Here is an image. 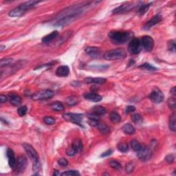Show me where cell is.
<instances>
[{
    "instance_id": "1",
    "label": "cell",
    "mask_w": 176,
    "mask_h": 176,
    "mask_svg": "<svg viewBox=\"0 0 176 176\" xmlns=\"http://www.w3.org/2000/svg\"><path fill=\"white\" fill-rule=\"evenodd\" d=\"M129 32L124 31H112L109 33V37L114 43L122 44L130 39Z\"/></svg>"
},
{
    "instance_id": "2",
    "label": "cell",
    "mask_w": 176,
    "mask_h": 176,
    "mask_svg": "<svg viewBox=\"0 0 176 176\" xmlns=\"http://www.w3.org/2000/svg\"><path fill=\"white\" fill-rule=\"evenodd\" d=\"M127 56V53L123 49H114L106 52L103 55L105 60L114 61L124 59Z\"/></svg>"
},
{
    "instance_id": "3",
    "label": "cell",
    "mask_w": 176,
    "mask_h": 176,
    "mask_svg": "<svg viewBox=\"0 0 176 176\" xmlns=\"http://www.w3.org/2000/svg\"><path fill=\"white\" fill-rule=\"evenodd\" d=\"M54 95V92L50 90H41L32 96V99L35 100H47L52 98Z\"/></svg>"
},
{
    "instance_id": "4",
    "label": "cell",
    "mask_w": 176,
    "mask_h": 176,
    "mask_svg": "<svg viewBox=\"0 0 176 176\" xmlns=\"http://www.w3.org/2000/svg\"><path fill=\"white\" fill-rule=\"evenodd\" d=\"M142 44L141 40L137 38L133 39L128 46V50L131 54H138L141 52Z\"/></svg>"
},
{
    "instance_id": "5",
    "label": "cell",
    "mask_w": 176,
    "mask_h": 176,
    "mask_svg": "<svg viewBox=\"0 0 176 176\" xmlns=\"http://www.w3.org/2000/svg\"><path fill=\"white\" fill-rule=\"evenodd\" d=\"M63 117H64V118L66 120L78 124V125L82 127L81 124L82 118H83V115L82 114H74V113H66V114H63Z\"/></svg>"
},
{
    "instance_id": "6",
    "label": "cell",
    "mask_w": 176,
    "mask_h": 176,
    "mask_svg": "<svg viewBox=\"0 0 176 176\" xmlns=\"http://www.w3.org/2000/svg\"><path fill=\"white\" fill-rule=\"evenodd\" d=\"M152 152L149 148L146 146H142L141 148L137 151V156L140 160L147 161L151 158Z\"/></svg>"
},
{
    "instance_id": "7",
    "label": "cell",
    "mask_w": 176,
    "mask_h": 176,
    "mask_svg": "<svg viewBox=\"0 0 176 176\" xmlns=\"http://www.w3.org/2000/svg\"><path fill=\"white\" fill-rule=\"evenodd\" d=\"M142 46L147 52H151L154 46V41L150 36H143L141 40Z\"/></svg>"
},
{
    "instance_id": "8",
    "label": "cell",
    "mask_w": 176,
    "mask_h": 176,
    "mask_svg": "<svg viewBox=\"0 0 176 176\" xmlns=\"http://www.w3.org/2000/svg\"><path fill=\"white\" fill-rule=\"evenodd\" d=\"M27 165L26 158L23 155H20L17 158L16 165L15 167V171L17 173H21L24 171Z\"/></svg>"
},
{
    "instance_id": "9",
    "label": "cell",
    "mask_w": 176,
    "mask_h": 176,
    "mask_svg": "<svg viewBox=\"0 0 176 176\" xmlns=\"http://www.w3.org/2000/svg\"><path fill=\"white\" fill-rule=\"evenodd\" d=\"M23 148H24L25 151H26L27 154L28 155V156L32 159L33 161L35 160H39V156L37 151L35 149V148L30 145L28 143H24L23 145Z\"/></svg>"
},
{
    "instance_id": "10",
    "label": "cell",
    "mask_w": 176,
    "mask_h": 176,
    "mask_svg": "<svg viewBox=\"0 0 176 176\" xmlns=\"http://www.w3.org/2000/svg\"><path fill=\"white\" fill-rule=\"evenodd\" d=\"M149 98L155 103H160L164 100V94L161 90L158 88H155L150 94Z\"/></svg>"
},
{
    "instance_id": "11",
    "label": "cell",
    "mask_w": 176,
    "mask_h": 176,
    "mask_svg": "<svg viewBox=\"0 0 176 176\" xmlns=\"http://www.w3.org/2000/svg\"><path fill=\"white\" fill-rule=\"evenodd\" d=\"M135 5L133 3H125V4L120 5L118 7L113 10L112 13L114 14H119V13H124L126 12L130 11L131 9H133L135 7Z\"/></svg>"
},
{
    "instance_id": "12",
    "label": "cell",
    "mask_w": 176,
    "mask_h": 176,
    "mask_svg": "<svg viewBox=\"0 0 176 176\" xmlns=\"http://www.w3.org/2000/svg\"><path fill=\"white\" fill-rule=\"evenodd\" d=\"M6 155L8 159V165H9L11 168H15V165H16V158H15V155L14 151L13 149L8 148L6 151Z\"/></svg>"
},
{
    "instance_id": "13",
    "label": "cell",
    "mask_w": 176,
    "mask_h": 176,
    "mask_svg": "<svg viewBox=\"0 0 176 176\" xmlns=\"http://www.w3.org/2000/svg\"><path fill=\"white\" fill-rule=\"evenodd\" d=\"M70 73V68L68 66H61L56 69V74L59 77H66Z\"/></svg>"
},
{
    "instance_id": "14",
    "label": "cell",
    "mask_w": 176,
    "mask_h": 176,
    "mask_svg": "<svg viewBox=\"0 0 176 176\" xmlns=\"http://www.w3.org/2000/svg\"><path fill=\"white\" fill-rule=\"evenodd\" d=\"M85 51L89 56L92 58L98 57L100 54V49L97 47H87Z\"/></svg>"
},
{
    "instance_id": "15",
    "label": "cell",
    "mask_w": 176,
    "mask_h": 176,
    "mask_svg": "<svg viewBox=\"0 0 176 176\" xmlns=\"http://www.w3.org/2000/svg\"><path fill=\"white\" fill-rule=\"evenodd\" d=\"M26 12L23 11L19 6L18 7L13 8L8 13V15L11 17H20L22 15H23Z\"/></svg>"
},
{
    "instance_id": "16",
    "label": "cell",
    "mask_w": 176,
    "mask_h": 176,
    "mask_svg": "<svg viewBox=\"0 0 176 176\" xmlns=\"http://www.w3.org/2000/svg\"><path fill=\"white\" fill-rule=\"evenodd\" d=\"M162 15H156L151 19V20H149L147 23H146L145 25V28L147 29L150 28L151 27L153 26V25L158 24L159 22L162 21Z\"/></svg>"
},
{
    "instance_id": "17",
    "label": "cell",
    "mask_w": 176,
    "mask_h": 176,
    "mask_svg": "<svg viewBox=\"0 0 176 176\" xmlns=\"http://www.w3.org/2000/svg\"><path fill=\"white\" fill-rule=\"evenodd\" d=\"M84 98L86 100L92 102H100L102 100V96L96 93H87L84 95Z\"/></svg>"
},
{
    "instance_id": "18",
    "label": "cell",
    "mask_w": 176,
    "mask_h": 176,
    "mask_svg": "<svg viewBox=\"0 0 176 176\" xmlns=\"http://www.w3.org/2000/svg\"><path fill=\"white\" fill-rule=\"evenodd\" d=\"M39 1H25V2L23 3V4H20L19 6L21 7L23 11L27 12L29 11L31 8H34L37 4H39Z\"/></svg>"
},
{
    "instance_id": "19",
    "label": "cell",
    "mask_w": 176,
    "mask_h": 176,
    "mask_svg": "<svg viewBox=\"0 0 176 176\" xmlns=\"http://www.w3.org/2000/svg\"><path fill=\"white\" fill-rule=\"evenodd\" d=\"M9 100L11 105L14 106H19L21 103V98L17 94H12L9 95Z\"/></svg>"
},
{
    "instance_id": "20",
    "label": "cell",
    "mask_w": 176,
    "mask_h": 176,
    "mask_svg": "<svg viewBox=\"0 0 176 176\" xmlns=\"http://www.w3.org/2000/svg\"><path fill=\"white\" fill-rule=\"evenodd\" d=\"M122 130L124 134L127 135H133L135 134V132H136V129H135V128L133 127V125H131V124L129 123L124 124V125L122 126Z\"/></svg>"
},
{
    "instance_id": "21",
    "label": "cell",
    "mask_w": 176,
    "mask_h": 176,
    "mask_svg": "<svg viewBox=\"0 0 176 176\" xmlns=\"http://www.w3.org/2000/svg\"><path fill=\"white\" fill-rule=\"evenodd\" d=\"M72 147L74 149L76 153H79L83 149V143L80 139H75L72 145Z\"/></svg>"
},
{
    "instance_id": "22",
    "label": "cell",
    "mask_w": 176,
    "mask_h": 176,
    "mask_svg": "<svg viewBox=\"0 0 176 176\" xmlns=\"http://www.w3.org/2000/svg\"><path fill=\"white\" fill-rule=\"evenodd\" d=\"M175 113L173 112L169 116V129L172 131L175 132L176 129V124H175Z\"/></svg>"
},
{
    "instance_id": "23",
    "label": "cell",
    "mask_w": 176,
    "mask_h": 176,
    "mask_svg": "<svg viewBox=\"0 0 176 176\" xmlns=\"http://www.w3.org/2000/svg\"><path fill=\"white\" fill-rule=\"evenodd\" d=\"M85 82L87 83H94V84H102L105 83L106 79L103 78H91L88 77L85 78Z\"/></svg>"
},
{
    "instance_id": "24",
    "label": "cell",
    "mask_w": 176,
    "mask_h": 176,
    "mask_svg": "<svg viewBox=\"0 0 176 176\" xmlns=\"http://www.w3.org/2000/svg\"><path fill=\"white\" fill-rule=\"evenodd\" d=\"M51 109L53 111H55V112H61V111L64 110V105L62 102L59 101H56L52 102L50 105Z\"/></svg>"
},
{
    "instance_id": "25",
    "label": "cell",
    "mask_w": 176,
    "mask_h": 176,
    "mask_svg": "<svg viewBox=\"0 0 176 176\" xmlns=\"http://www.w3.org/2000/svg\"><path fill=\"white\" fill-rule=\"evenodd\" d=\"M58 35H59L58 31H56H56H53L51 32V33H50L48 35L45 36V37L42 39V42L48 43L50 41H52L53 39H55L58 36Z\"/></svg>"
},
{
    "instance_id": "26",
    "label": "cell",
    "mask_w": 176,
    "mask_h": 176,
    "mask_svg": "<svg viewBox=\"0 0 176 176\" xmlns=\"http://www.w3.org/2000/svg\"><path fill=\"white\" fill-rule=\"evenodd\" d=\"M92 113L96 114V115L100 116L105 114L106 109L105 107H102V106H95L92 108Z\"/></svg>"
},
{
    "instance_id": "27",
    "label": "cell",
    "mask_w": 176,
    "mask_h": 176,
    "mask_svg": "<svg viewBox=\"0 0 176 176\" xmlns=\"http://www.w3.org/2000/svg\"><path fill=\"white\" fill-rule=\"evenodd\" d=\"M109 118L110 120H112V122L114 123H119L121 120V118L120 115L116 112H112L109 115Z\"/></svg>"
},
{
    "instance_id": "28",
    "label": "cell",
    "mask_w": 176,
    "mask_h": 176,
    "mask_svg": "<svg viewBox=\"0 0 176 176\" xmlns=\"http://www.w3.org/2000/svg\"><path fill=\"white\" fill-rule=\"evenodd\" d=\"M98 130L103 134H107L110 132V128H109L107 124L103 123H98Z\"/></svg>"
},
{
    "instance_id": "29",
    "label": "cell",
    "mask_w": 176,
    "mask_h": 176,
    "mask_svg": "<svg viewBox=\"0 0 176 176\" xmlns=\"http://www.w3.org/2000/svg\"><path fill=\"white\" fill-rule=\"evenodd\" d=\"M66 103L68 106H74L78 103V98L74 96H71L66 99Z\"/></svg>"
},
{
    "instance_id": "30",
    "label": "cell",
    "mask_w": 176,
    "mask_h": 176,
    "mask_svg": "<svg viewBox=\"0 0 176 176\" xmlns=\"http://www.w3.org/2000/svg\"><path fill=\"white\" fill-rule=\"evenodd\" d=\"M130 145L131 149H132L134 151H138L142 147L141 143L138 141H136V140H132V141H131Z\"/></svg>"
},
{
    "instance_id": "31",
    "label": "cell",
    "mask_w": 176,
    "mask_h": 176,
    "mask_svg": "<svg viewBox=\"0 0 176 176\" xmlns=\"http://www.w3.org/2000/svg\"><path fill=\"white\" fill-rule=\"evenodd\" d=\"M109 167H112V169H116V170L120 171L122 169V165H120V163H119L118 162L116 161V160H111L109 162Z\"/></svg>"
},
{
    "instance_id": "32",
    "label": "cell",
    "mask_w": 176,
    "mask_h": 176,
    "mask_svg": "<svg viewBox=\"0 0 176 176\" xmlns=\"http://www.w3.org/2000/svg\"><path fill=\"white\" fill-rule=\"evenodd\" d=\"M131 120H132L133 122L136 124H141L143 122V117L140 115V114H134V115L131 116Z\"/></svg>"
},
{
    "instance_id": "33",
    "label": "cell",
    "mask_w": 176,
    "mask_h": 176,
    "mask_svg": "<svg viewBox=\"0 0 176 176\" xmlns=\"http://www.w3.org/2000/svg\"><path fill=\"white\" fill-rule=\"evenodd\" d=\"M118 149L122 153H126L129 150V146L126 143H120L118 145Z\"/></svg>"
},
{
    "instance_id": "34",
    "label": "cell",
    "mask_w": 176,
    "mask_h": 176,
    "mask_svg": "<svg viewBox=\"0 0 176 176\" xmlns=\"http://www.w3.org/2000/svg\"><path fill=\"white\" fill-rule=\"evenodd\" d=\"M41 169V165L39 160L33 161V164H32V171H33L34 172L38 173L39 171H40Z\"/></svg>"
},
{
    "instance_id": "35",
    "label": "cell",
    "mask_w": 176,
    "mask_h": 176,
    "mask_svg": "<svg viewBox=\"0 0 176 176\" xmlns=\"http://www.w3.org/2000/svg\"><path fill=\"white\" fill-rule=\"evenodd\" d=\"M167 104H168V106L169 108L173 109V110H175V106H176L175 97L172 96V97H171V98H169L168 99V101H167Z\"/></svg>"
},
{
    "instance_id": "36",
    "label": "cell",
    "mask_w": 176,
    "mask_h": 176,
    "mask_svg": "<svg viewBox=\"0 0 176 176\" xmlns=\"http://www.w3.org/2000/svg\"><path fill=\"white\" fill-rule=\"evenodd\" d=\"M150 5L151 4H143L142 6L140 7L139 10H138V13H139L141 15H144L145 13H147V11H148V9L150 7Z\"/></svg>"
},
{
    "instance_id": "37",
    "label": "cell",
    "mask_w": 176,
    "mask_h": 176,
    "mask_svg": "<svg viewBox=\"0 0 176 176\" xmlns=\"http://www.w3.org/2000/svg\"><path fill=\"white\" fill-rule=\"evenodd\" d=\"M43 121L46 124H48V125H52L55 123V119L51 116H46L44 118Z\"/></svg>"
},
{
    "instance_id": "38",
    "label": "cell",
    "mask_w": 176,
    "mask_h": 176,
    "mask_svg": "<svg viewBox=\"0 0 176 176\" xmlns=\"http://www.w3.org/2000/svg\"><path fill=\"white\" fill-rule=\"evenodd\" d=\"M13 61V59L11 58H6V59H3L1 60L0 62V66L1 67H4V66H8V65H10Z\"/></svg>"
},
{
    "instance_id": "39",
    "label": "cell",
    "mask_w": 176,
    "mask_h": 176,
    "mask_svg": "<svg viewBox=\"0 0 176 176\" xmlns=\"http://www.w3.org/2000/svg\"><path fill=\"white\" fill-rule=\"evenodd\" d=\"M27 112H28V108H27L26 106H21L18 109L17 113L20 116H23L26 114Z\"/></svg>"
},
{
    "instance_id": "40",
    "label": "cell",
    "mask_w": 176,
    "mask_h": 176,
    "mask_svg": "<svg viewBox=\"0 0 176 176\" xmlns=\"http://www.w3.org/2000/svg\"><path fill=\"white\" fill-rule=\"evenodd\" d=\"M61 175H72V176H76V175H79L80 173H78L77 171H74V170H70L68 171L64 172L62 173H61Z\"/></svg>"
},
{
    "instance_id": "41",
    "label": "cell",
    "mask_w": 176,
    "mask_h": 176,
    "mask_svg": "<svg viewBox=\"0 0 176 176\" xmlns=\"http://www.w3.org/2000/svg\"><path fill=\"white\" fill-rule=\"evenodd\" d=\"M140 68H143V69H145V70H149V71L156 70V68H155L154 66H151V64H145L142 65V66H140Z\"/></svg>"
},
{
    "instance_id": "42",
    "label": "cell",
    "mask_w": 176,
    "mask_h": 176,
    "mask_svg": "<svg viewBox=\"0 0 176 176\" xmlns=\"http://www.w3.org/2000/svg\"><path fill=\"white\" fill-rule=\"evenodd\" d=\"M168 50L171 52H175V42L174 40L170 41L168 43Z\"/></svg>"
},
{
    "instance_id": "43",
    "label": "cell",
    "mask_w": 176,
    "mask_h": 176,
    "mask_svg": "<svg viewBox=\"0 0 176 176\" xmlns=\"http://www.w3.org/2000/svg\"><path fill=\"white\" fill-rule=\"evenodd\" d=\"M174 160H175V157H174V155L173 154H169L168 155H167V157L165 158L166 162L168 164L173 163Z\"/></svg>"
},
{
    "instance_id": "44",
    "label": "cell",
    "mask_w": 176,
    "mask_h": 176,
    "mask_svg": "<svg viewBox=\"0 0 176 176\" xmlns=\"http://www.w3.org/2000/svg\"><path fill=\"white\" fill-rule=\"evenodd\" d=\"M88 123L92 126V127H97L99 123L98 120H96V119H92V118H89Z\"/></svg>"
},
{
    "instance_id": "45",
    "label": "cell",
    "mask_w": 176,
    "mask_h": 176,
    "mask_svg": "<svg viewBox=\"0 0 176 176\" xmlns=\"http://www.w3.org/2000/svg\"><path fill=\"white\" fill-rule=\"evenodd\" d=\"M134 165L132 162H129L128 165L126 166V172L127 173H131L134 171Z\"/></svg>"
},
{
    "instance_id": "46",
    "label": "cell",
    "mask_w": 176,
    "mask_h": 176,
    "mask_svg": "<svg viewBox=\"0 0 176 176\" xmlns=\"http://www.w3.org/2000/svg\"><path fill=\"white\" fill-rule=\"evenodd\" d=\"M59 165L61 166V167H66L68 165V160L66 158H61L59 159V161H58Z\"/></svg>"
},
{
    "instance_id": "47",
    "label": "cell",
    "mask_w": 176,
    "mask_h": 176,
    "mask_svg": "<svg viewBox=\"0 0 176 176\" xmlns=\"http://www.w3.org/2000/svg\"><path fill=\"white\" fill-rule=\"evenodd\" d=\"M136 110V107L134 106L129 105L125 108V113L126 114H129V113L134 112Z\"/></svg>"
},
{
    "instance_id": "48",
    "label": "cell",
    "mask_w": 176,
    "mask_h": 176,
    "mask_svg": "<svg viewBox=\"0 0 176 176\" xmlns=\"http://www.w3.org/2000/svg\"><path fill=\"white\" fill-rule=\"evenodd\" d=\"M66 153H67L68 155H69V156H73V155L76 153V151H75L74 149L71 147L68 149L67 151H66Z\"/></svg>"
},
{
    "instance_id": "49",
    "label": "cell",
    "mask_w": 176,
    "mask_h": 176,
    "mask_svg": "<svg viewBox=\"0 0 176 176\" xmlns=\"http://www.w3.org/2000/svg\"><path fill=\"white\" fill-rule=\"evenodd\" d=\"M112 153H113V151L112 149H108L107 151H106L105 152H104V153H102L100 156H101L102 158H103V157H107V156H109V155H112Z\"/></svg>"
},
{
    "instance_id": "50",
    "label": "cell",
    "mask_w": 176,
    "mask_h": 176,
    "mask_svg": "<svg viewBox=\"0 0 176 176\" xmlns=\"http://www.w3.org/2000/svg\"><path fill=\"white\" fill-rule=\"evenodd\" d=\"M7 101V97L4 95H1L0 96V102L1 103H4V102Z\"/></svg>"
},
{
    "instance_id": "51",
    "label": "cell",
    "mask_w": 176,
    "mask_h": 176,
    "mask_svg": "<svg viewBox=\"0 0 176 176\" xmlns=\"http://www.w3.org/2000/svg\"><path fill=\"white\" fill-rule=\"evenodd\" d=\"M171 94L173 95V96L175 97V94H176V91H175V87H173L171 89Z\"/></svg>"
},
{
    "instance_id": "52",
    "label": "cell",
    "mask_w": 176,
    "mask_h": 176,
    "mask_svg": "<svg viewBox=\"0 0 176 176\" xmlns=\"http://www.w3.org/2000/svg\"><path fill=\"white\" fill-rule=\"evenodd\" d=\"M61 175L60 173L57 170H55V171H54V173H53V175Z\"/></svg>"
},
{
    "instance_id": "53",
    "label": "cell",
    "mask_w": 176,
    "mask_h": 176,
    "mask_svg": "<svg viewBox=\"0 0 176 176\" xmlns=\"http://www.w3.org/2000/svg\"><path fill=\"white\" fill-rule=\"evenodd\" d=\"M4 48H6V46H1V50H3V49H4Z\"/></svg>"
}]
</instances>
